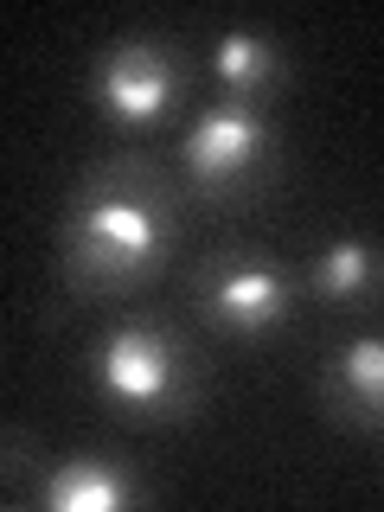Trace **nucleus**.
I'll return each mask as SVG.
<instances>
[{"label": "nucleus", "mask_w": 384, "mask_h": 512, "mask_svg": "<svg viewBox=\"0 0 384 512\" xmlns=\"http://www.w3.org/2000/svg\"><path fill=\"white\" fill-rule=\"evenodd\" d=\"M186 96V58L160 32H122L90 64V103L116 128H154Z\"/></svg>", "instance_id": "39448f33"}, {"label": "nucleus", "mask_w": 384, "mask_h": 512, "mask_svg": "<svg viewBox=\"0 0 384 512\" xmlns=\"http://www.w3.org/2000/svg\"><path fill=\"white\" fill-rule=\"evenodd\" d=\"M212 71L224 96H237V103H269L282 84H288V52L282 39H269V32L256 26H231L212 39Z\"/></svg>", "instance_id": "6e6552de"}, {"label": "nucleus", "mask_w": 384, "mask_h": 512, "mask_svg": "<svg viewBox=\"0 0 384 512\" xmlns=\"http://www.w3.org/2000/svg\"><path fill=\"white\" fill-rule=\"evenodd\" d=\"M320 410L346 429H384V333H359L327 352Z\"/></svg>", "instance_id": "0eeeda50"}, {"label": "nucleus", "mask_w": 384, "mask_h": 512, "mask_svg": "<svg viewBox=\"0 0 384 512\" xmlns=\"http://www.w3.org/2000/svg\"><path fill=\"white\" fill-rule=\"evenodd\" d=\"M295 301H301V282L256 244H218L192 269V308L224 340L256 346L269 333H282L295 320Z\"/></svg>", "instance_id": "20e7f679"}, {"label": "nucleus", "mask_w": 384, "mask_h": 512, "mask_svg": "<svg viewBox=\"0 0 384 512\" xmlns=\"http://www.w3.org/2000/svg\"><path fill=\"white\" fill-rule=\"evenodd\" d=\"M45 512H135L148 506V487L122 455H64L32 487Z\"/></svg>", "instance_id": "423d86ee"}, {"label": "nucleus", "mask_w": 384, "mask_h": 512, "mask_svg": "<svg viewBox=\"0 0 384 512\" xmlns=\"http://www.w3.org/2000/svg\"><path fill=\"white\" fill-rule=\"evenodd\" d=\"M276 116L269 103H237V96H218L192 116L186 141H180V180L192 205H212V212H231V205H250L256 192L276 180Z\"/></svg>", "instance_id": "7ed1b4c3"}, {"label": "nucleus", "mask_w": 384, "mask_h": 512, "mask_svg": "<svg viewBox=\"0 0 384 512\" xmlns=\"http://www.w3.org/2000/svg\"><path fill=\"white\" fill-rule=\"evenodd\" d=\"M90 391L103 410H116L135 429H160V423H186L205 397V365L192 340L167 320H116L90 352Z\"/></svg>", "instance_id": "f03ea898"}, {"label": "nucleus", "mask_w": 384, "mask_h": 512, "mask_svg": "<svg viewBox=\"0 0 384 512\" xmlns=\"http://www.w3.org/2000/svg\"><path fill=\"white\" fill-rule=\"evenodd\" d=\"M301 288H308L314 301H327V308H359V301H372L384 288V250L372 237H327V244L314 250Z\"/></svg>", "instance_id": "1a4fd4ad"}, {"label": "nucleus", "mask_w": 384, "mask_h": 512, "mask_svg": "<svg viewBox=\"0 0 384 512\" xmlns=\"http://www.w3.org/2000/svg\"><path fill=\"white\" fill-rule=\"evenodd\" d=\"M180 244V186L141 154H109L71 186L58 218V276L84 301L148 288Z\"/></svg>", "instance_id": "f257e3e1"}]
</instances>
